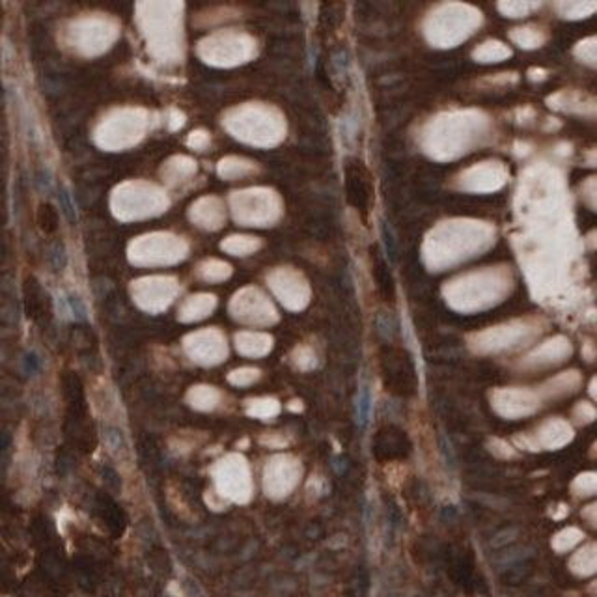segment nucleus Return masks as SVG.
<instances>
[{
	"mask_svg": "<svg viewBox=\"0 0 597 597\" xmlns=\"http://www.w3.org/2000/svg\"><path fill=\"white\" fill-rule=\"evenodd\" d=\"M370 414H371V390L368 386H364L359 394V400H356V420L362 427L368 426L370 422Z\"/></svg>",
	"mask_w": 597,
	"mask_h": 597,
	"instance_id": "f257e3e1",
	"label": "nucleus"
},
{
	"mask_svg": "<svg viewBox=\"0 0 597 597\" xmlns=\"http://www.w3.org/2000/svg\"><path fill=\"white\" fill-rule=\"evenodd\" d=\"M62 204L66 206V213L73 218V216H75V211H73V204H71V200H69V194H67L66 191H62Z\"/></svg>",
	"mask_w": 597,
	"mask_h": 597,
	"instance_id": "f03ea898",
	"label": "nucleus"
}]
</instances>
